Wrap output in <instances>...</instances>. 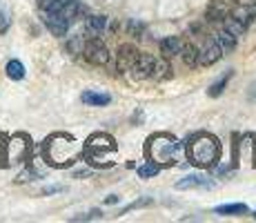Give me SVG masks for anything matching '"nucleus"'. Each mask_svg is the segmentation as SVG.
<instances>
[{
    "mask_svg": "<svg viewBox=\"0 0 256 223\" xmlns=\"http://www.w3.org/2000/svg\"><path fill=\"white\" fill-rule=\"evenodd\" d=\"M254 219H256V212H254Z\"/></svg>",
    "mask_w": 256,
    "mask_h": 223,
    "instance_id": "33",
    "label": "nucleus"
},
{
    "mask_svg": "<svg viewBox=\"0 0 256 223\" xmlns=\"http://www.w3.org/2000/svg\"><path fill=\"white\" fill-rule=\"evenodd\" d=\"M80 152H82V147L78 145V141L72 134H65V132L52 134V136H47L45 143H42V158H45L52 167L74 165V161L80 156Z\"/></svg>",
    "mask_w": 256,
    "mask_h": 223,
    "instance_id": "1",
    "label": "nucleus"
},
{
    "mask_svg": "<svg viewBox=\"0 0 256 223\" xmlns=\"http://www.w3.org/2000/svg\"><path fill=\"white\" fill-rule=\"evenodd\" d=\"M127 32H130V36L140 38L142 32H145V25H142L140 21H130V23H127Z\"/></svg>",
    "mask_w": 256,
    "mask_h": 223,
    "instance_id": "25",
    "label": "nucleus"
},
{
    "mask_svg": "<svg viewBox=\"0 0 256 223\" xmlns=\"http://www.w3.org/2000/svg\"><path fill=\"white\" fill-rule=\"evenodd\" d=\"M234 76V69H228V72L223 74V76L218 78V81H214L212 83V85L208 87V94L212 98H216V96H220V94H223V89L228 87V83H230V78Z\"/></svg>",
    "mask_w": 256,
    "mask_h": 223,
    "instance_id": "18",
    "label": "nucleus"
},
{
    "mask_svg": "<svg viewBox=\"0 0 256 223\" xmlns=\"http://www.w3.org/2000/svg\"><path fill=\"white\" fill-rule=\"evenodd\" d=\"M100 216H102L100 210H92V212H87V214H82V216H74L72 221H92V219H100Z\"/></svg>",
    "mask_w": 256,
    "mask_h": 223,
    "instance_id": "27",
    "label": "nucleus"
},
{
    "mask_svg": "<svg viewBox=\"0 0 256 223\" xmlns=\"http://www.w3.org/2000/svg\"><path fill=\"white\" fill-rule=\"evenodd\" d=\"M4 72H7V76L12 78V81H22L24 78V65L18 58H12V61L7 63V67H4Z\"/></svg>",
    "mask_w": 256,
    "mask_h": 223,
    "instance_id": "20",
    "label": "nucleus"
},
{
    "mask_svg": "<svg viewBox=\"0 0 256 223\" xmlns=\"http://www.w3.org/2000/svg\"><path fill=\"white\" fill-rule=\"evenodd\" d=\"M136 54H138V49L134 47V45H120L118 47V69H122V67H130L132 65V61L136 58Z\"/></svg>",
    "mask_w": 256,
    "mask_h": 223,
    "instance_id": "17",
    "label": "nucleus"
},
{
    "mask_svg": "<svg viewBox=\"0 0 256 223\" xmlns=\"http://www.w3.org/2000/svg\"><path fill=\"white\" fill-rule=\"evenodd\" d=\"M9 25H12V12H9L7 3L0 0V34H7Z\"/></svg>",
    "mask_w": 256,
    "mask_h": 223,
    "instance_id": "23",
    "label": "nucleus"
},
{
    "mask_svg": "<svg viewBox=\"0 0 256 223\" xmlns=\"http://www.w3.org/2000/svg\"><path fill=\"white\" fill-rule=\"evenodd\" d=\"M180 56H183V63L187 67H196V65H198V47H196V45H183Z\"/></svg>",
    "mask_w": 256,
    "mask_h": 223,
    "instance_id": "19",
    "label": "nucleus"
},
{
    "mask_svg": "<svg viewBox=\"0 0 256 223\" xmlns=\"http://www.w3.org/2000/svg\"><path fill=\"white\" fill-rule=\"evenodd\" d=\"M45 25L54 36H65L67 29L72 27V21L62 16L60 12H45Z\"/></svg>",
    "mask_w": 256,
    "mask_h": 223,
    "instance_id": "8",
    "label": "nucleus"
},
{
    "mask_svg": "<svg viewBox=\"0 0 256 223\" xmlns=\"http://www.w3.org/2000/svg\"><path fill=\"white\" fill-rule=\"evenodd\" d=\"M49 3H52V0H38V7H40V9H47Z\"/></svg>",
    "mask_w": 256,
    "mask_h": 223,
    "instance_id": "32",
    "label": "nucleus"
},
{
    "mask_svg": "<svg viewBox=\"0 0 256 223\" xmlns=\"http://www.w3.org/2000/svg\"><path fill=\"white\" fill-rule=\"evenodd\" d=\"M136 172H138L140 178H152V176H156L160 172V165H158V163H154V161H147L145 165H140Z\"/></svg>",
    "mask_w": 256,
    "mask_h": 223,
    "instance_id": "24",
    "label": "nucleus"
},
{
    "mask_svg": "<svg viewBox=\"0 0 256 223\" xmlns=\"http://www.w3.org/2000/svg\"><path fill=\"white\" fill-rule=\"evenodd\" d=\"M40 174H38L36 170H32V167H27V170H22L20 174H18L16 178V183H27V181H34V178H38Z\"/></svg>",
    "mask_w": 256,
    "mask_h": 223,
    "instance_id": "26",
    "label": "nucleus"
},
{
    "mask_svg": "<svg viewBox=\"0 0 256 223\" xmlns=\"http://www.w3.org/2000/svg\"><path fill=\"white\" fill-rule=\"evenodd\" d=\"M214 212L218 216H240V214H248L250 207L245 203H223V205H216Z\"/></svg>",
    "mask_w": 256,
    "mask_h": 223,
    "instance_id": "13",
    "label": "nucleus"
},
{
    "mask_svg": "<svg viewBox=\"0 0 256 223\" xmlns=\"http://www.w3.org/2000/svg\"><path fill=\"white\" fill-rule=\"evenodd\" d=\"M220 56H223V52H220L218 43H216V41H208V45H205V47L198 52V65L210 67V65H214V63H218Z\"/></svg>",
    "mask_w": 256,
    "mask_h": 223,
    "instance_id": "10",
    "label": "nucleus"
},
{
    "mask_svg": "<svg viewBox=\"0 0 256 223\" xmlns=\"http://www.w3.org/2000/svg\"><path fill=\"white\" fill-rule=\"evenodd\" d=\"M214 41L218 43L220 52H223V54H230V52H232V49L236 47V41H238V36L230 32L228 27H223V29H218V32H216Z\"/></svg>",
    "mask_w": 256,
    "mask_h": 223,
    "instance_id": "12",
    "label": "nucleus"
},
{
    "mask_svg": "<svg viewBox=\"0 0 256 223\" xmlns=\"http://www.w3.org/2000/svg\"><path fill=\"white\" fill-rule=\"evenodd\" d=\"M62 190H65V187H62V185H52V187H45V190H42V194H56V192H62Z\"/></svg>",
    "mask_w": 256,
    "mask_h": 223,
    "instance_id": "29",
    "label": "nucleus"
},
{
    "mask_svg": "<svg viewBox=\"0 0 256 223\" xmlns=\"http://www.w3.org/2000/svg\"><path fill=\"white\" fill-rule=\"evenodd\" d=\"M154 65H156V58L152 56V54H142L138 52L136 54V58L132 61V65L127 67L132 74H134V78H152V74H154Z\"/></svg>",
    "mask_w": 256,
    "mask_h": 223,
    "instance_id": "7",
    "label": "nucleus"
},
{
    "mask_svg": "<svg viewBox=\"0 0 256 223\" xmlns=\"http://www.w3.org/2000/svg\"><path fill=\"white\" fill-rule=\"evenodd\" d=\"M82 176H90V170H78V172H74V178H82Z\"/></svg>",
    "mask_w": 256,
    "mask_h": 223,
    "instance_id": "30",
    "label": "nucleus"
},
{
    "mask_svg": "<svg viewBox=\"0 0 256 223\" xmlns=\"http://www.w3.org/2000/svg\"><path fill=\"white\" fill-rule=\"evenodd\" d=\"M152 203V199H140V201H134V203H130V205L122 210V214H127L130 210H136V207H142V205H150Z\"/></svg>",
    "mask_w": 256,
    "mask_h": 223,
    "instance_id": "28",
    "label": "nucleus"
},
{
    "mask_svg": "<svg viewBox=\"0 0 256 223\" xmlns=\"http://www.w3.org/2000/svg\"><path fill=\"white\" fill-rule=\"evenodd\" d=\"M32 138L22 132L2 134V167H12L29 161L32 156Z\"/></svg>",
    "mask_w": 256,
    "mask_h": 223,
    "instance_id": "4",
    "label": "nucleus"
},
{
    "mask_svg": "<svg viewBox=\"0 0 256 223\" xmlns=\"http://www.w3.org/2000/svg\"><path fill=\"white\" fill-rule=\"evenodd\" d=\"M107 27V16L102 14H94V16H87L85 18V29L87 34H94V36H100Z\"/></svg>",
    "mask_w": 256,
    "mask_h": 223,
    "instance_id": "14",
    "label": "nucleus"
},
{
    "mask_svg": "<svg viewBox=\"0 0 256 223\" xmlns=\"http://www.w3.org/2000/svg\"><path fill=\"white\" fill-rule=\"evenodd\" d=\"M194 187H203V190H212L214 181L205 174H187L180 181H176V190H194Z\"/></svg>",
    "mask_w": 256,
    "mask_h": 223,
    "instance_id": "9",
    "label": "nucleus"
},
{
    "mask_svg": "<svg viewBox=\"0 0 256 223\" xmlns=\"http://www.w3.org/2000/svg\"><path fill=\"white\" fill-rule=\"evenodd\" d=\"M116 150V143L114 138L110 136V134H92L90 138H87L85 147H82L80 156L85 158L90 165H96V167H110L112 161H107L105 154H112V152Z\"/></svg>",
    "mask_w": 256,
    "mask_h": 223,
    "instance_id": "5",
    "label": "nucleus"
},
{
    "mask_svg": "<svg viewBox=\"0 0 256 223\" xmlns=\"http://www.w3.org/2000/svg\"><path fill=\"white\" fill-rule=\"evenodd\" d=\"M180 49H183V41H180L178 36H167L160 41V54H163L165 58H172V56H176V54H180Z\"/></svg>",
    "mask_w": 256,
    "mask_h": 223,
    "instance_id": "15",
    "label": "nucleus"
},
{
    "mask_svg": "<svg viewBox=\"0 0 256 223\" xmlns=\"http://www.w3.org/2000/svg\"><path fill=\"white\" fill-rule=\"evenodd\" d=\"M228 12H230V7L225 0H212L208 5V9H205V18H208L210 23H223Z\"/></svg>",
    "mask_w": 256,
    "mask_h": 223,
    "instance_id": "11",
    "label": "nucleus"
},
{
    "mask_svg": "<svg viewBox=\"0 0 256 223\" xmlns=\"http://www.w3.org/2000/svg\"><path fill=\"white\" fill-rule=\"evenodd\" d=\"M187 158L196 167H212L220 158V143L208 132H196L187 138Z\"/></svg>",
    "mask_w": 256,
    "mask_h": 223,
    "instance_id": "2",
    "label": "nucleus"
},
{
    "mask_svg": "<svg viewBox=\"0 0 256 223\" xmlns=\"http://www.w3.org/2000/svg\"><path fill=\"white\" fill-rule=\"evenodd\" d=\"M118 199H120V196H116V194H110V196H107V199H105V203H107V205H114V203H116Z\"/></svg>",
    "mask_w": 256,
    "mask_h": 223,
    "instance_id": "31",
    "label": "nucleus"
},
{
    "mask_svg": "<svg viewBox=\"0 0 256 223\" xmlns=\"http://www.w3.org/2000/svg\"><path fill=\"white\" fill-rule=\"evenodd\" d=\"M180 143L176 141L172 134L167 132H158V134H152L147 138V145H145V156L150 161L158 163L160 167H170L178 161V152H180Z\"/></svg>",
    "mask_w": 256,
    "mask_h": 223,
    "instance_id": "3",
    "label": "nucleus"
},
{
    "mask_svg": "<svg viewBox=\"0 0 256 223\" xmlns=\"http://www.w3.org/2000/svg\"><path fill=\"white\" fill-rule=\"evenodd\" d=\"M82 56H85L87 63H92V65H107L110 63V49H107V45L100 41V38H87L85 47H82Z\"/></svg>",
    "mask_w": 256,
    "mask_h": 223,
    "instance_id": "6",
    "label": "nucleus"
},
{
    "mask_svg": "<svg viewBox=\"0 0 256 223\" xmlns=\"http://www.w3.org/2000/svg\"><path fill=\"white\" fill-rule=\"evenodd\" d=\"M82 103L85 105H96V107H100V105H110L112 103V96L110 94H102V92H82Z\"/></svg>",
    "mask_w": 256,
    "mask_h": 223,
    "instance_id": "16",
    "label": "nucleus"
},
{
    "mask_svg": "<svg viewBox=\"0 0 256 223\" xmlns=\"http://www.w3.org/2000/svg\"><path fill=\"white\" fill-rule=\"evenodd\" d=\"M87 43V36H82V34H76V36H70V41H67V52L74 54V56H78V54H82V47H85Z\"/></svg>",
    "mask_w": 256,
    "mask_h": 223,
    "instance_id": "21",
    "label": "nucleus"
},
{
    "mask_svg": "<svg viewBox=\"0 0 256 223\" xmlns=\"http://www.w3.org/2000/svg\"><path fill=\"white\" fill-rule=\"evenodd\" d=\"M172 72H174V69L170 67V63H165V61H156L152 78H156V81H167V78H172Z\"/></svg>",
    "mask_w": 256,
    "mask_h": 223,
    "instance_id": "22",
    "label": "nucleus"
}]
</instances>
